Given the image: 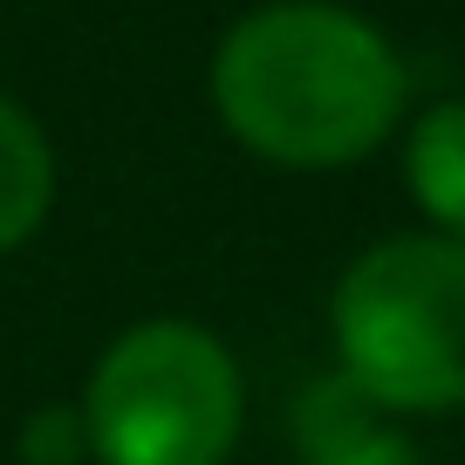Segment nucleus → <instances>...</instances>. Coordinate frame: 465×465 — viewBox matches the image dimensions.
Returning <instances> with one entry per match:
<instances>
[{
	"instance_id": "obj_4",
	"label": "nucleus",
	"mask_w": 465,
	"mask_h": 465,
	"mask_svg": "<svg viewBox=\"0 0 465 465\" xmlns=\"http://www.w3.org/2000/svg\"><path fill=\"white\" fill-rule=\"evenodd\" d=\"M302 445H308V465H418L404 438L370 418V397L349 377L322 383L302 404Z\"/></svg>"
},
{
	"instance_id": "obj_2",
	"label": "nucleus",
	"mask_w": 465,
	"mask_h": 465,
	"mask_svg": "<svg viewBox=\"0 0 465 465\" xmlns=\"http://www.w3.org/2000/svg\"><path fill=\"white\" fill-rule=\"evenodd\" d=\"M342 377L383 411L465 404V240H383L335 288Z\"/></svg>"
},
{
	"instance_id": "obj_7",
	"label": "nucleus",
	"mask_w": 465,
	"mask_h": 465,
	"mask_svg": "<svg viewBox=\"0 0 465 465\" xmlns=\"http://www.w3.org/2000/svg\"><path fill=\"white\" fill-rule=\"evenodd\" d=\"M75 445H89V431H83V418H69V411H48V418L28 424V459L35 465H62Z\"/></svg>"
},
{
	"instance_id": "obj_1",
	"label": "nucleus",
	"mask_w": 465,
	"mask_h": 465,
	"mask_svg": "<svg viewBox=\"0 0 465 465\" xmlns=\"http://www.w3.org/2000/svg\"><path fill=\"white\" fill-rule=\"evenodd\" d=\"M213 103L253 158L335 172L391 137L404 110V62L370 21L322 0H288L247 15L219 42Z\"/></svg>"
},
{
	"instance_id": "obj_5",
	"label": "nucleus",
	"mask_w": 465,
	"mask_h": 465,
	"mask_svg": "<svg viewBox=\"0 0 465 465\" xmlns=\"http://www.w3.org/2000/svg\"><path fill=\"white\" fill-rule=\"evenodd\" d=\"M48 199H55V158H48L42 124L15 96H0V253L42 226Z\"/></svg>"
},
{
	"instance_id": "obj_6",
	"label": "nucleus",
	"mask_w": 465,
	"mask_h": 465,
	"mask_svg": "<svg viewBox=\"0 0 465 465\" xmlns=\"http://www.w3.org/2000/svg\"><path fill=\"white\" fill-rule=\"evenodd\" d=\"M411 192L445 240H465V103H438L411 131Z\"/></svg>"
},
{
	"instance_id": "obj_3",
	"label": "nucleus",
	"mask_w": 465,
	"mask_h": 465,
	"mask_svg": "<svg viewBox=\"0 0 465 465\" xmlns=\"http://www.w3.org/2000/svg\"><path fill=\"white\" fill-rule=\"evenodd\" d=\"M83 431L103 465H226L240 438V370L192 322H137L103 349Z\"/></svg>"
}]
</instances>
